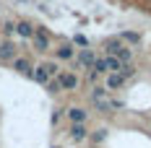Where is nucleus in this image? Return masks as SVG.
Instances as JSON below:
<instances>
[{
	"mask_svg": "<svg viewBox=\"0 0 151 148\" xmlns=\"http://www.w3.org/2000/svg\"><path fill=\"white\" fill-rule=\"evenodd\" d=\"M52 44V34L47 26H34V36H31V47H34V52H39V55H45L47 49Z\"/></svg>",
	"mask_w": 151,
	"mask_h": 148,
	"instance_id": "1",
	"label": "nucleus"
},
{
	"mask_svg": "<svg viewBox=\"0 0 151 148\" xmlns=\"http://www.w3.org/2000/svg\"><path fill=\"white\" fill-rule=\"evenodd\" d=\"M94 60H96V49H91V47L78 49V55L70 60V62H73V73H78V70H91Z\"/></svg>",
	"mask_w": 151,
	"mask_h": 148,
	"instance_id": "2",
	"label": "nucleus"
},
{
	"mask_svg": "<svg viewBox=\"0 0 151 148\" xmlns=\"http://www.w3.org/2000/svg\"><path fill=\"white\" fill-rule=\"evenodd\" d=\"M58 81H60L63 91H78V86H81V78H78V73H73V70H60Z\"/></svg>",
	"mask_w": 151,
	"mask_h": 148,
	"instance_id": "3",
	"label": "nucleus"
},
{
	"mask_svg": "<svg viewBox=\"0 0 151 148\" xmlns=\"http://www.w3.org/2000/svg\"><path fill=\"white\" fill-rule=\"evenodd\" d=\"M65 117H68L70 125H83L89 119V109H83V107H68L65 109Z\"/></svg>",
	"mask_w": 151,
	"mask_h": 148,
	"instance_id": "4",
	"label": "nucleus"
},
{
	"mask_svg": "<svg viewBox=\"0 0 151 148\" xmlns=\"http://www.w3.org/2000/svg\"><path fill=\"white\" fill-rule=\"evenodd\" d=\"M16 57H18V47L11 39H3L0 42V62H13Z\"/></svg>",
	"mask_w": 151,
	"mask_h": 148,
	"instance_id": "5",
	"label": "nucleus"
},
{
	"mask_svg": "<svg viewBox=\"0 0 151 148\" xmlns=\"http://www.w3.org/2000/svg\"><path fill=\"white\" fill-rule=\"evenodd\" d=\"M122 47H128V44H122V42L117 39V36H109V39H104V42H102V49H104V57H117Z\"/></svg>",
	"mask_w": 151,
	"mask_h": 148,
	"instance_id": "6",
	"label": "nucleus"
},
{
	"mask_svg": "<svg viewBox=\"0 0 151 148\" xmlns=\"http://www.w3.org/2000/svg\"><path fill=\"white\" fill-rule=\"evenodd\" d=\"M125 83H128V81H125L122 75H117V73H107V78H104V89L109 91V94H112V91H122Z\"/></svg>",
	"mask_w": 151,
	"mask_h": 148,
	"instance_id": "7",
	"label": "nucleus"
},
{
	"mask_svg": "<svg viewBox=\"0 0 151 148\" xmlns=\"http://www.w3.org/2000/svg\"><path fill=\"white\" fill-rule=\"evenodd\" d=\"M55 57L63 60V62H70V60L76 57V47L70 44V42H63V44L55 49Z\"/></svg>",
	"mask_w": 151,
	"mask_h": 148,
	"instance_id": "8",
	"label": "nucleus"
},
{
	"mask_svg": "<svg viewBox=\"0 0 151 148\" xmlns=\"http://www.w3.org/2000/svg\"><path fill=\"white\" fill-rule=\"evenodd\" d=\"M68 138L76 140V143L86 140V138H89V127H86V122H83V125H70V127H68Z\"/></svg>",
	"mask_w": 151,
	"mask_h": 148,
	"instance_id": "9",
	"label": "nucleus"
},
{
	"mask_svg": "<svg viewBox=\"0 0 151 148\" xmlns=\"http://www.w3.org/2000/svg\"><path fill=\"white\" fill-rule=\"evenodd\" d=\"M117 39H120L122 44H128V47H138L141 44V34H138V31H128V29H122L120 34H117Z\"/></svg>",
	"mask_w": 151,
	"mask_h": 148,
	"instance_id": "10",
	"label": "nucleus"
},
{
	"mask_svg": "<svg viewBox=\"0 0 151 148\" xmlns=\"http://www.w3.org/2000/svg\"><path fill=\"white\" fill-rule=\"evenodd\" d=\"M11 65H13V70H16V73L29 75V78H31V60H29V57H16Z\"/></svg>",
	"mask_w": 151,
	"mask_h": 148,
	"instance_id": "11",
	"label": "nucleus"
},
{
	"mask_svg": "<svg viewBox=\"0 0 151 148\" xmlns=\"http://www.w3.org/2000/svg\"><path fill=\"white\" fill-rule=\"evenodd\" d=\"M16 34H18L21 39H31V36H34V24H31V21H18V24H16Z\"/></svg>",
	"mask_w": 151,
	"mask_h": 148,
	"instance_id": "12",
	"label": "nucleus"
},
{
	"mask_svg": "<svg viewBox=\"0 0 151 148\" xmlns=\"http://www.w3.org/2000/svg\"><path fill=\"white\" fill-rule=\"evenodd\" d=\"M107 133H109L107 127H96V130H91V133H89L86 140H91L94 146H99V143H104V140H107Z\"/></svg>",
	"mask_w": 151,
	"mask_h": 148,
	"instance_id": "13",
	"label": "nucleus"
},
{
	"mask_svg": "<svg viewBox=\"0 0 151 148\" xmlns=\"http://www.w3.org/2000/svg\"><path fill=\"white\" fill-rule=\"evenodd\" d=\"M31 81H37V83H42V86L50 81V75H47L45 65H37V68H31Z\"/></svg>",
	"mask_w": 151,
	"mask_h": 148,
	"instance_id": "14",
	"label": "nucleus"
},
{
	"mask_svg": "<svg viewBox=\"0 0 151 148\" xmlns=\"http://www.w3.org/2000/svg\"><path fill=\"white\" fill-rule=\"evenodd\" d=\"M109 96V91L104 89V86H91V91H89V102H99V99H107Z\"/></svg>",
	"mask_w": 151,
	"mask_h": 148,
	"instance_id": "15",
	"label": "nucleus"
},
{
	"mask_svg": "<svg viewBox=\"0 0 151 148\" xmlns=\"http://www.w3.org/2000/svg\"><path fill=\"white\" fill-rule=\"evenodd\" d=\"M91 107H94L99 114H112V107H109V96H107V99H99V102H91Z\"/></svg>",
	"mask_w": 151,
	"mask_h": 148,
	"instance_id": "16",
	"label": "nucleus"
},
{
	"mask_svg": "<svg viewBox=\"0 0 151 148\" xmlns=\"http://www.w3.org/2000/svg\"><path fill=\"white\" fill-rule=\"evenodd\" d=\"M45 89H47V94H50V96L63 94V86H60V81H58V78H50V81L45 83Z\"/></svg>",
	"mask_w": 151,
	"mask_h": 148,
	"instance_id": "17",
	"label": "nucleus"
},
{
	"mask_svg": "<svg viewBox=\"0 0 151 148\" xmlns=\"http://www.w3.org/2000/svg\"><path fill=\"white\" fill-rule=\"evenodd\" d=\"M91 70H94V73H99V75H107V60H104V55H102V57L96 55L94 65H91Z\"/></svg>",
	"mask_w": 151,
	"mask_h": 148,
	"instance_id": "18",
	"label": "nucleus"
},
{
	"mask_svg": "<svg viewBox=\"0 0 151 148\" xmlns=\"http://www.w3.org/2000/svg\"><path fill=\"white\" fill-rule=\"evenodd\" d=\"M42 65H45V70H47L50 78H58V75H60V68H58V62H55V60H47V62H42Z\"/></svg>",
	"mask_w": 151,
	"mask_h": 148,
	"instance_id": "19",
	"label": "nucleus"
},
{
	"mask_svg": "<svg viewBox=\"0 0 151 148\" xmlns=\"http://www.w3.org/2000/svg\"><path fill=\"white\" fill-rule=\"evenodd\" d=\"M107 60V73H120L122 70V62L117 57H104Z\"/></svg>",
	"mask_w": 151,
	"mask_h": 148,
	"instance_id": "20",
	"label": "nucleus"
},
{
	"mask_svg": "<svg viewBox=\"0 0 151 148\" xmlns=\"http://www.w3.org/2000/svg\"><path fill=\"white\" fill-rule=\"evenodd\" d=\"M117 75H122L125 81H130V78L136 75V65H133V62H130V65H122V70H120Z\"/></svg>",
	"mask_w": 151,
	"mask_h": 148,
	"instance_id": "21",
	"label": "nucleus"
},
{
	"mask_svg": "<svg viewBox=\"0 0 151 148\" xmlns=\"http://www.w3.org/2000/svg\"><path fill=\"white\" fill-rule=\"evenodd\" d=\"M0 34H3V36H11V34H16V24H13V21H3Z\"/></svg>",
	"mask_w": 151,
	"mask_h": 148,
	"instance_id": "22",
	"label": "nucleus"
},
{
	"mask_svg": "<svg viewBox=\"0 0 151 148\" xmlns=\"http://www.w3.org/2000/svg\"><path fill=\"white\" fill-rule=\"evenodd\" d=\"M63 117H65V109H63V107H55V109H52V117H50V122H52V125H58Z\"/></svg>",
	"mask_w": 151,
	"mask_h": 148,
	"instance_id": "23",
	"label": "nucleus"
},
{
	"mask_svg": "<svg viewBox=\"0 0 151 148\" xmlns=\"http://www.w3.org/2000/svg\"><path fill=\"white\" fill-rule=\"evenodd\" d=\"M70 44H78V47H89V39H86V36H83V34H76L73 36V42H70Z\"/></svg>",
	"mask_w": 151,
	"mask_h": 148,
	"instance_id": "24",
	"label": "nucleus"
},
{
	"mask_svg": "<svg viewBox=\"0 0 151 148\" xmlns=\"http://www.w3.org/2000/svg\"><path fill=\"white\" fill-rule=\"evenodd\" d=\"M86 78H89V83H91V86H96V81H99V73L89 70V75H86Z\"/></svg>",
	"mask_w": 151,
	"mask_h": 148,
	"instance_id": "25",
	"label": "nucleus"
}]
</instances>
